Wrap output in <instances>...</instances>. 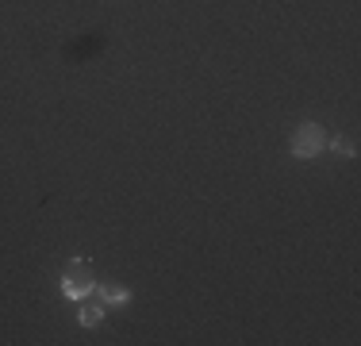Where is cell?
I'll return each instance as SVG.
<instances>
[{"mask_svg":"<svg viewBox=\"0 0 361 346\" xmlns=\"http://www.w3.org/2000/svg\"><path fill=\"white\" fill-rule=\"evenodd\" d=\"M100 319H104V300L97 297L92 304H85V308H81V323H85V327H92V323H100Z\"/></svg>","mask_w":361,"mask_h":346,"instance_id":"5b68a950","label":"cell"},{"mask_svg":"<svg viewBox=\"0 0 361 346\" xmlns=\"http://www.w3.org/2000/svg\"><path fill=\"white\" fill-rule=\"evenodd\" d=\"M323 143H326L323 127L307 119V124H300L296 135H292V154H296V158H315V154L323 150Z\"/></svg>","mask_w":361,"mask_h":346,"instance_id":"7a4b0ae2","label":"cell"},{"mask_svg":"<svg viewBox=\"0 0 361 346\" xmlns=\"http://www.w3.org/2000/svg\"><path fill=\"white\" fill-rule=\"evenodd\" d=\"M97 297L104 300V304H127V300H131V292H127L123 285H116V281H100L97 285Z\"/></svg>","mask_w":361,"mask_h":346,"instance_id":"3957f363","label":"cell"},{"mask_svg":"<svg viewBox=\"0 0 361 346\" xmlns=\"http://www.w3.org/2000/svg\"><path fill=\"white\" fill-rule=\"evenodd\" d=\"M92 289H97V281H92V266L85 262V258H73V262L62 270V292L70 300H85Z\"/></svg>","mask_w":361,"mask_h":346,"instance_id":"6da1fadb","label":"cell"},{"mask_svg":"<svg viewBox=\"0 0 361 346\" xmlns=\"http://www.w3.org/2000/svg\"><path fill=\"white\" fill-rule=\"evenodd\" d=\"M331 146H334V154H342V158H357V135H354V131L334 135Z\"/></svg>","mask_w":361,"mask_h":346,"instance_id":"277c9868","label":"cell"}]
</instances>
